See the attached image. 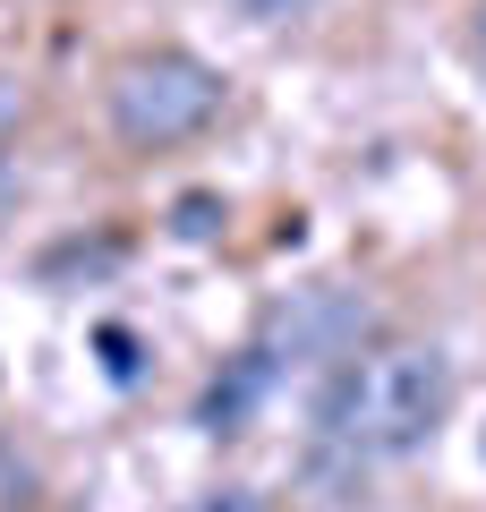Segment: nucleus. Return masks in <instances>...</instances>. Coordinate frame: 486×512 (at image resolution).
<instances>
[{"mask_svg": "<svg viewBox=\"0 0 486 512\" xmlns=\"http://www.w3.org/2000/svg\"><path fill=\"white\" fill-rule=\"evenodd\" d=\"M452 410V367L444 350L427 342H393V350H367V359H350L342 376L324 384V436L342 444V453H367V461H401L418 453V444L444 427Z\"/></svg>", "mask_w": 486, "mask_h": 512, "instance_id": "1", "label": "nucleus"}, {"mask_svg": "<svg viewBox=\"0 0 486 512\" xmlns=\"http://www.w3.org/2000/svg\"><path fill=\"white\" fill-rule=\"evenodd\" d=\"M222 111V69L197 52H128L111 69V128H120V146H180L197 137L205 120Z\"/></svg>", "mask_w": 486, "mask_h": 512, "instance_id": "2", "label": "nucleus"}, {"mask_svg": "<svg viewBox=\"0 0 486 512\" xmlns=\"http://www.w3.org/2000/svg\"><path fill=\"white\" fill-rule=\"evenodd\" d=\"M273 333L290 342V359H333L342 342H359V333H367V308H359V299H342V291H307L299 308L273 316Z\"/></svg>", "mask_w": 486, "mask_h": 512, "instance_id": "3", "label": "nucleus"}, {"mask_svg": "<svg viewBox=\"0 0 486 512\" xmlns=\"http://www.w3.org/2000/svg\"><path fill=\"white\" fill-rule=\"evenodd\" d=\"M273 393V350H248V359H231L214 384H205V402H197V419L214 427V436H239V427L256 419V402Z\"/></svg>", "mask_w": 486, "mask_h": 512, "instance_id": "4", "label": "nucleus"}, {"mask_svg": "<svg viewBox=\"0 0 486 512\" xmlns=\"http://www.w3.org/2000/svg\"><path fill=\"white\" fill-rule=\"evenodd\" d=\"M171 231H180V239H214L222 231V197H205V188L180 197V205H171Z\"/></svg>", "mask_w": 486, "mask_h": 512, "instance_id": "5", "label": "nucleus"}, {"mask_svg": "<svg viewBox=\"0 0 486 512\" xmlns=\"http://www.w3.org/2000/svg\"><path fill=\"white\" fill-rule=\"evenodd\" d=\"M94 342H103V367H111V384H137V333H128V325H103Z\"/></svg>", "mask_w": 486, "mask_h": 512, "instance_id": "6", "label": "nucleus"}, {"mask_svg": "<svg viewBox=\"0 0 486 512\" xmlns=\"http://www.w3.org/2000/svg\"><path fill=\"white\" fill-rule=\"evenodd\" d=\"M231 9H239L248 26H290V18H307L316 0H231Z\"/></svg>", "mask_w": 486, "mask_h": 512, "instance_id": "7", "label": "nucleus"}, {"mask_svg": "<svg viewBox=\"0 0 486 512\" xmlns=\"http://www.w3.org/2000/svg\"><path fill=\"white\" fill-rule=\"evenodd\" d=\"M197 512H256V495H248V487H231V495H214V504H197Z\"/></svg>", "mask_w": 486, "mask_h": 512, "instance_id": "8", "label": "nucleus"}, {"mask_svg": "<svg viewBox=\"0 0 486 512\" xmlns=\"http://www.w3.org/2000/svg\"><path fill=\"white\" fill-rule=\"evenodd\" d=\"M9 205H18V171H9V154H0V222H9Z\"/></svg>", "mask_w": 486, "mask_h": 512, "instance_id": "9", "label": "nucleus"}, {"mask_svg": "<svg viewBox=\"0 0 486 512\" xmlns=\"http://www.w3.org/2000/svg\"><path fill=\"white\" fill-rule=\"evenodd\" d=\"M478 35H486V9H478Z\"/></svg>", "mask_w": 486, "mask_h": 512, "instance_id": "10", "label": "nucleus"}]
</instances>
